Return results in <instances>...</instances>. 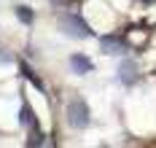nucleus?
I'll list each match as a JSON object with an SVG mask.
<instances>
[{
    "instance_id": "8",
    "label": "nucleus",
    "mask_w": 156,
    "mask_h": 148,
    "mask_svg": "<svg viewBox=\"0 0 156 148\" xmlns=\"http://www.w3.org/2000/svg\"><path fill=\"white\" fill-rule=\"evenodd\" d=\"M22 73H24V78H27L30 83H35V89H41V92H46V86H43V81H41V78H38V76H35V73L30 70V67L24 65V62H22Z\"/></svg>"
},
{
    "instance_id": "7",
    "label": "nucleus",
    "mask_w": 156,
    "mask_h": 148,
    "mask_svg": "<svg viewBox=\"0 0 156 148\" xmlns=\"http://www.w3.org/2000/svg\"><path fill=\"white\" fill-rule=\"evenodd\" d=\"M14 14H16V19H19L22 24H32V22H35V14H32L27 5H16V8H14Z\"/></svg>"
},
{
    "instance_id": "9",
    "label": "nucleus",
    "mask_w": 156,
    "mask_h": 148,
    "mask_svg": "<svg viewBox=\"0 0 156 148\" xmlns=\"http://www.w3.org/2000/svg\"><path fill=\"white\" fill-rule=\"evenodd\" d=\"M54 5H70V3H76V0H51Z\"/></svg>"
},
{
    "instance_id": "5",
    "label": "nucleus",
    "mask_w": 156,
    "mask_h": 148,
    "mask_svg": "<svg viewBox=\"0 0 156 148\" xmlns=\"http://www.w3.org/2000/svg\"><path fill=\"white\" fill-rule=\"evenodd\" d=\"M119 81L126 83V86L137 81V67H135V62H121V67H119Z\"/></svg>"
},
{
    "instance_id": "4",
    "label": "nucleus",
    "mask_w": 156,
    "mask_h": 148,
    "mask_svg": "<svg viewBox=\"0 0 156 148\" xmlns=\"http://www.w3.org/2000/svg\"><path fill=\"white\" fill-rule=\"evenodd\" d=\"M70 70L78 73V76H86V73H92V70H94V65H92L89 57H83V54H73V57H70Z\"/></svg>"
},
{
    "instance_id": "2",
    "label": "nucleus",
    "mask_w": 156,
    "mask_h": 148,
    "mask_svg": "<svg viewBox=\"0 0 156 148\" xmlns=\"http://www.w3.org/2000/svg\"><path fill=\"white\" fill-rule=\"evenodd\" d=\"M59 27L65 30V35H70V38H92V27L83 22V16H78V14H62L59 16Z\"/></svg>"
},
{
    "instance_id": "3",
    "label": "nucleus",
    "mask_w": 156,
    "mask_h": 148,
    "mask_svg": "<svg viewBox=\"0 0 156 148\" xmlns=\"http://www.w3.org/2000/svg\"><path fill=\"white\" fill-rule=\"evenodd\" d=\"M100 46H102L105 54H124L126 51V43L119 35H105V38H100Z\"/></svg>"
},
{
    "instance_id": "10",
    "label": "nucleus",
    "mask_w": 156,
    "mask_h": 148,
    "mask_svg": "<svg viewBox=\"0 0 156 148\" xmlns=\"http://www.w3.org/2000/svg\"><path fill=\"white\" fill-rule=\"evenodd\" d=\"M0 62L5 65V62H11V54H0Z\"/></svg>"
},
{
    "instance_id": "1",
    "label": "nucleus",
    "mask_w": 156,
    "mask_h": 148,
    "mask_svg": "<svg viewBox=\"0 0 156 148\" xmlns=\"http://www.w3.org/2000/svg\"><path fill=\"white\" fill-rule=\"evenodd\" d=\"M89 121H92L89 105H86L81 97L70 100V102H67V124H70L73 129H86V127H89Z\"/></svg>"
},
{
    "instance_id": "6",
    "label": "nucleus",
    "mask_w": 156,
    "mask_h": 148,
    "mask_svg": "<svg viewBox=\"0 0 156 148\" xmlns=\"http://www.w3.org/2000/svg\"><path fill=\"white\" fill-rule=\"evenodd\" d=\"M19 124L22 127H38V121H35V116H32V111H30V105L27 102H22V111H19Z\"/></svg>"
}]
</instances>
